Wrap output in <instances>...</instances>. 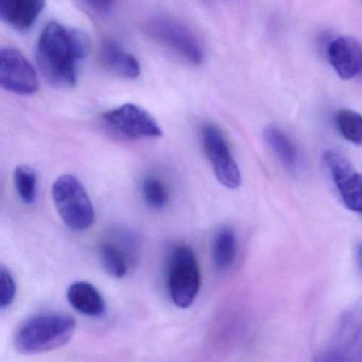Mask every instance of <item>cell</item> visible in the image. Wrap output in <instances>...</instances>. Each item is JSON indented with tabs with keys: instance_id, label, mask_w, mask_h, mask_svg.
Wrapping results in <instances>:
<instances>
[{
	"instance_id": "6da1fadb",
	"label": "cell",
	"mask_w": 362,
	"mask_h": 362,
	"mask_svg": "<svg viewBox=\"0 0 362 362\" xmlns=\"http://www.w3.org/2000/svg\"><path fill=\"white\" fill-rule=\"evenodd\" d=\"M88 50V42L83 33L66 28L60 23L50 22L37 42V66L52 86L73 88L77 83L78 62Z\"/></svg>"
},
{
	"instance_id": "7a4b0ae2",
	"label": "cell",
	"mask_w": 362,
	"mask_h": 362,
	"mask_svg": "<svg viewBox=\"0 0 362 362\" xmlns=\"http://www.w3.org/2000/svg\"><path fill=\"white\" fill-rule=\"evenodd\" d=\"M76 326L75 319L67 313H37L18 326L14 334V347L25 355L54 351L71 340Z\"/></svg>"
},
{
	"instance_id": "3957f363",
	"label": "cell",
	"mask_w": 362,
	"mask_h": 362,
	"mask_svg": "<svg viewBox=\"0 0 362 362\" xmlns=\"http://www.w3.org/2000/svg\"><path fill=\"white\" fill-rule=\"evenodd\" d=\"M167 264L169 296L177 307L188 308L196 300L201 286L196 254L189 245H177L171 250Z\"/></svg>"
},
{
	"instance_id": "277c9868",
	"label": "cell",
	"mask_w": 362,
	"mask_h": 362,
	"mask_svg": "<svg viewBox=\"0 0 362 362\" xmlns=\"http://www.w3.org/2000/svg\"><path fill=\"white\" fill-rule=\"evenodd\" d=\"M52 194L57 211L71 230L83 232L92 226L94 207L88 192L77 177L61 175L52 185Z\"/></svg>"
},
{
	"instance_id": "5b68a950",
	"label": "cell",
	"mask_w": 362,
	"mask_h": 362,
	"mask_svg": "<svg viewBox=\"0 0 362 362\" xmlns=\"http://www.w3.org/2000/svg\"><path fill=\"white\" fill-rule=\"evenodd\" d=\"M141 245L136 235L127 228L110 230L99 245V257L107 274L124 279L139 266Z\"/></svg>"
},
{
	"instance_id": "8992f818",
	"label": "cell",
	"mask_w": 362,
	"mask_h": 362,
	"mask_svg": "<svg viewBox=\"0 0 362 362\" xmlns=\"http://www.w3.org/2000/svg\"><path fill=\"white\" fill-rule=\"evenodd\" d=\"M147 33L156 41L173 50L192 65H201L204 60L202 45L186 25L171 18L158 16L147 23Z\"/></svg>"
},
{
	"instance_id": "52a82bcc",
	"label": "cell",
	"mask_w": 362,
	"mask_h": 362,
	"mask_svg": "<svg viewBox=\"0 0 362 362\" xmlns=\"http://www.w3.org/2000/svg\"><path fill=\"white\" fill-rule=\"evenodd\" d=\"M103 122L109 128L128 139H160L163 130L153 116L134 103H124L105 112Z\"/></svg>"
},
{
	"instance_id": "ba28073f",
	"label": "cell",
	"mask_w": 362,
	"mask_h": 362,
	"mask_svg": "<svg viewBox=\"0 0 362 362\" xmlns=\"http://www.w3.org/2000/svg\"><path fill=\"white\" fill-rule=\"evenodd\" d=\"M201 137L205 156L211 162L218 181L228 189L238 188L241 184L240 170L221 131L214 124H207L203 128Z\"/></svg>"
},
{
	"instance_id": "9c48e42d",
	"label": "cell",
	"mask_w": 362,
	"mask_h": 362,
	"mask_svg": "<svg viewBox=\"0 0 362 362\" xmlns=\"http://www.w3.org/2000/svg\"><path fill=\"white\" fill-rule=\"evenodd\" d=\"M0 86L18 95H33L39 90L35 67L16 48L3 47L0 50Z\"/></svg>"
},
{
	"instance_id": "30bf717a",
	"label": "cell",
	"mask_w": 362,
	"mask_h": 362,
	"mask_svg": "<svg viewBox=\"0 0 362 362\" xmlns=\"http://www.w3.org/2000/svg\"><path fill=\"white\" fill-rule=\"evenodd\" d=\"M324 160L329 169L343 204L349 211L362 214V175L354 169L345 156L334 150L325 152Z\"/></svg>"
},
{
	"instance_id": "8fae6325",
	"label": "cell",
	"mask_w": 362,
	"mask_h": 362,
	"mask_svg": "<svg viewBox=\"0 0 362 362\" xmlns=\"http://www.w3.org/2000/svg\"><path fill=\"white\" fill-rule=\"evenodd\" d=\"M329 349L349 362H362V296L341 315Z\"/></svg>"
},
{
	"instance_id": "7c38bea8",
	"label": "cell",
	"mask_w": 362,
	"mask_h": 362,
	"mask_svg": "<svg viewBox=\"0 0 362 362\" xmlns=\"http://www.w3.org/2000/svg\"><path fill=\"white\" fill-rule=\"evenodd\" d=\"M328 61L337 75L351 80L362 73V45L351 37H340L328 46Z\"/></svg>"
},
{
	"instance_id": "4fadbf2b",
	"label": "cell",
	"mask_w": 362,
	"mask_h": 362,
	"mask_svg": "<svg viewBox=\"0 0 362 362\" xmlns=\"http://www.w3.org/2000/svg\"><path fill=\"white\" fill-rule=\"evenodd\" d=\"M99 60L103 69L117 77L135 80L141 75L139 60L115 42L107 41L101 45Z\"/></svg>"
},
{
	"instance_id": "5bb4252c",
	"label": "cell",
	"mask_w": 362,
	"mask_h": 362,
	"mask_svg": "<svg viewBox=\"0 0 362 362\" xmlns=\"http://www.w3.org/2000/svg\"><path fill=\"white\" fill-rule=\"evenodd\" d=\"M45 8L42 0H7L0 6V16L6 24L18 31H27L37 22Z\"/></svg>"
},
{
	"instance_id": "9a60e30c",
	"label": "cell",
	"mask_w": 362,
	"mask_h": 362,
	"mask_svg": "<svg viewBox=\"0 0 362 362\" xmlns=\"http://www.w3.org/2000/svg\"><path fill=\"white\" fill-rule=\"evenodd\" d=\"M69 304L88 317H100L105 311V300L96 287L88 281H76L67 289Z\"/></svg>"
},
{
	"instance_id": "2e32d148",
	"label": "cell",
	"mask_w": 362,
	"mask_h": 362,
	"mask_svg": "<svg viewBox=\"0 0 362 362\" xmlns=\"http://www.w3.org/2000/svg\"><path fill=\"white\" fill-rule=\"evenodd\" d=\"M237 255L236 234L230 228H220L211 243V259L220 272L228 271L234 264Z\"/></svg>"
},
{
	"instance_id": "e0dca14e",
	"label": "cell",
	"mask_w": 362,
	"mask_h": 362,
	"mask_svg": "<svg viewBox=\"0 0 362 362\" xmlns=\"http://www.w3.org/2000/svg\"><path fill=\"white\" fill-rule=\"evenodd\" d=\"M264 139L281 164L294 170L298 164V154L290 137L279 127L268 126L264 130Z\"/></svg>"
},
{
	"instance_id": "ac0fdd59",
	"label": "cell",
	"mask_w": 362,
	"mask_h": 362,
	"mask_svg": "<svg viewBox=\"0 0 362 362\" xmlns=\"http://www.w3.org/2000/svg\"><path fill=\"white\" fill-rule=\"evenodd\" d=\"M337 128L346 141L362 146V116L351 110H339L334 116Z\"/></svg>"
},
{
	"instance_id": "d6986e66",
	"label": "cell",
	"mask_w": 362,
	"mask_h": 362,
	"mask_svg": "<svg viewBox=\"0 0 362 362\" xmlns=\"http://www.w3.org/2000/svg\"><path fill=\"white\" fill-rule=\"evenodd\" d=\"M14 185L18 196L26 204L35 202L37 194V175L35 169L27 165L16 167L14 171Z\"/></svg>"
},
{
	"instance_id": "ffe728a7",
	"label": "cell",
	"mask_w": 362,
	"mask_h": 362,
	"mask_svg": "<svg viewBox=\"0 0 362 362\" xmlns=\"http://www.w3.org/2000/svg\"><path fill=\"white\" fill-rule=\"evenodd\" d=\"M144 201L150 209H163L168 203V194L164 184L156 177H147L141 184Z\"/></svg>"
},
{
	"instance_id": "44dd1931",
	"label": "cell",
	"mask_w": 362,
	"mask_h": 362,
	"mask_svg": "<svg viewBox=\"0 0 362 362\" xmlns=\"http://www.w3.org/2000/svg\"><path fill=\"white\" fill-rule=\"evenodd\" d=\"M16 296V284L11 272L5 267L0 271V308L6 309L13 303Z\"/></svg>"
},
{
	"instance_id": "7402d4cb",
	"label": "cell",
	"mask_w": 362,
	"mask_h": 362,
	"mask_svg": "<svg viewBox=\"0 0 362 362\" xmlns=\"http://www.w3.org/2000/svg\"><path fill=\"white\" fill-rule=\"evenodd\" d=\"M84 5L99 13H107V12L111 11L114 3L113 1H86Z\"/></svg>"
},
{
	"instance_id": "603a6c76",
	"label": "cell",
	"mask_w": 362,
	"mask_h": 362,
	"mask_svg": "<svg viewBox=\"0 0 362 362\" xmlns=\"http://www.w3.org/2000/svg\"><path fill=\"white\" fill-rule=\"evenodd\" d=\"M315 362H349L344 357L337 354L336 351L328 349L326 353L322 354Z\"/></svg>"
},
{
	"instance_id": "cb8c5ba5",
	"label": "cell",
	"mask_w": 362,
	"mask_h": 362,
	"mask_svg": "<svg viewBox=\"0 0 362 362\" xmlns=\"http://www.w3.org/2000/svg\"><path fill=\"white\" fill-rule=\"evenodd\" d=\"M357 262L358 266H359V268L361 269L362 271V243L357 249Z\"/></svg>"
}]
</instances>
